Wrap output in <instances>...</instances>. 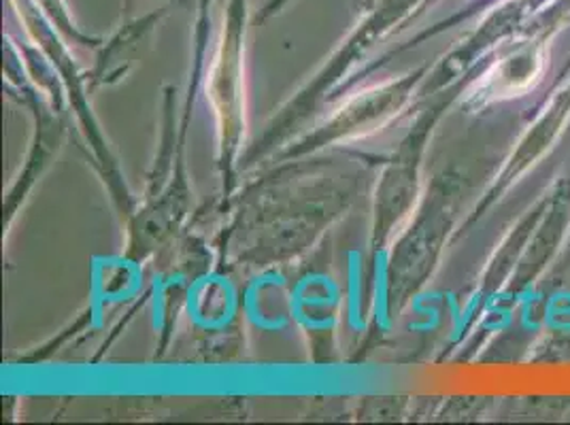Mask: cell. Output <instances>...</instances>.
I'll return each instance as SVG.
<instances>
[{
    "label": "cell",
    "mask_w": 570,
    "mask_h": 425,
    "mask_svg": "<svg viewBox=\"0 0 570 425\" xmlns=\"http://www.w3.org/2000/svg\"><path fill=\"white\" fill-rule=\"evenodd\" d=\"M285 2H287V0H271V4L266 7V11H268V13H275L279 7H284Z\"/></svg>",
    "instance_id": "6da1fadb"
},
{
    "label": "cell",
    "mask_w": 570,
    "mask_h": 425,
    "mask_svg": "<svg viewBox=\"0 0 570 425\" xmlns=\"http://www.w3.org/2000/svg\"><path fill=\"white\" fill-rule=\"evenodd\" d=\"M209 2H212V0H203V7L207 9V7H209Z\"/></svg>",
    "instance_id": "7a4b0ae2"
},
{
    "label": "cell",
    "mask_w": 570,
    "mask_h": 425,
    "mask_svg": "<svg viewBox=\"0 0 570 425\" xmlns=\"http://www.w3.org/2000/svg\"><path fill=\"white\" fill-rule=\"evenodd\" d=\"M170 2H184V0H170Z\"/></svg>",
    "instance_id": "3957f363"
}]
</instances>
